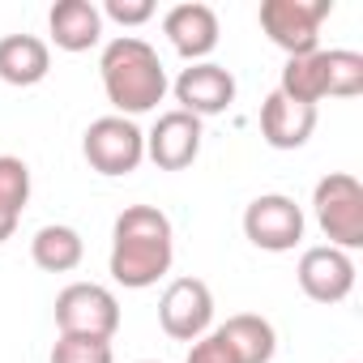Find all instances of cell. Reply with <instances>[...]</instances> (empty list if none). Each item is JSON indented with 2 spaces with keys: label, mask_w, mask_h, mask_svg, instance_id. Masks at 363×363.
<instances>
[{
  "label": "cell",
  "mask_w": 363,
  "mask_h": 363,
  "mask_svg": "<svg viewBox=\"0 0 363 363\" xmlns=\"http://www.w3.org/2000/svg\"><path fill=\"white\" fill-rule=\"evenodd\" d=\"M171 261H175L171 218L158 206L120 210V218L111 227V257H107L111 278L128 291H145L171 269Z\"/></svg>",
  "instance_id": "6da1fadb"
},
{
  "label": "cell",
  "mask_w": 363,
  "mask_h": 363,
  "mask_svg": "<svg viewBox=\"0 0 363 363\" xmlns=\"http://www.w3.org/2000/svg\"><path fill=\"white\" fill-rule=\"evenodd\" d=\"M99 77H103V90H107V103L124 120L154 111L167 99V90H171L158 52L145 39H137V35H120V39H111L103 48Z\"/></svg>",
  "instance_id": "7a4b0ae2"
},
{
  "label": "cell",
  "mask_w": 363,
  "mask_h": 363,
  "mask_svg": "<svg viewBox=\"0 0 363 363\" xmlns=\"http://www.w3.org/2000/svg\"><path fill=\"white\" fill-rule=\"evenodd\" d=\"M312 214L325 240L342 252L363 248V184L350 171H329L312 189Z\"/></svg>",
  "instance_id": "3957f363"
},
{
  "label": "cell",
  "mask_w": 363,
  "mask_h": 363,
  "mask_svg": "<svg viewBox=\"0 0 363 363\" xmlns=\"http://www.w3.org/2000/svg\"><path fill=\"white\" fill-rule=\"evenodd\" d=\"M333 13V0H265L257 22L274 48L291 56H308L320 48V22Z\"/></svg>",
  "instance_id": "277c9868"
},
{
  "label": "cell",
  "mask_w": 363,
  "mask_h": 363,
  "mask_svg": "<svg viewBox=\"0 0 363 363\" xmlns=\"http://www.w3.org/2000/svg\"><path fill=\"white\" fill-rule=\"evenodd\" d=\"M82 154L86 162L99 171V175H133L141 162H145V133L124 120V116H99L90 120L86 137H82Z\"/></svg>",
  "instance_id": "5b68a950"
},
{
  "label": "cell",
  "mask_w": 363,
  "mask_h": 363,
  "mask_svg": "<svg viewBox=\"0 0 363 363\" xmlns=\"http://www.w3.org/2000/svg\"><path fill=\"white\" fill-rule=\"evenodd\" d=\"M56 329L73 337L111 342L120 329V299L99 282H69L56 295Z\"/></svg>",
  "instance_id": "8992f818"
},
{
  "label": "cell",
  "mask_w": 363,
  "mask_h": 363,
  "mask_svg": "<svg viewBox=\"0 0 363 363\" xmlns=\"http://www.w3.org/2000/svg\"><path fill=\"white\" fill-rule=\"evenodd\" d=\"M244 235L261 252H291L303 240V210L286 193H261L244 210Z\"/></svg>",
  "instance_id": "52a82bcc"
},
{
  "label": "cell",
  "mask_w": 363,
  "mask_h": 363,
  "mask_svg": "<svg viewBox=\"0 0 363 363\" xmlns=\"http://www.w3.org/2000/svg\"><path fill=\"white\" fill-rule=\"evenodd\" d=\"M158 325L175 342H197L214 325V295L201 278H175L158 299Z\"/></svg>",
  "instance_id": "ba28073f"
},
{
  "label": "cell",
  "mask_w": 363,
  "mask_h": 363,
  "mask_svg": "<svg viewBox=\"0 0 363 363\" xmlns=\"http://www.w3.org/2000/svg\"><path fill=\"white\" fill-rule=\"evenodd\" d=\"M295 278L312 303H342L354 291V261H350V252H342L333 244H316V248H303Z\"/></svg>",
  "instance_id": "9c48e42d"
},
{
  "label": "cell",
  "mask_w": 363,
  "mask_h": 363,
  "mask_svg": "<svg viewBox=\"0 0 363 363\" xmlns=\"http://www.w3.org/2000/svg\"><path fill=\"white\" fill-rule=\"evenodd\" d=\"M201 120L189 116V111H162L154 120V128L145 133V158L158 167V171H184L197 162L201 154Z\"/></svg>",
  "instance_id": "30bf717a"
},
{
  "label": "cell",
  "mask_w": 363,
  "mask_h": 363,
  "mask_svg": "<svg viewBox=\"0 0 363 363\" xmlns=\"http://www.w3.org/2000/svg\"><path fill=\"white\" fill-rule=\"evenodd\" d=\"M171 90H175L179 111H189V116H197V120L223 116V111L235 103V77H231V69H223V65H214V60L189 65L184 73L175 77Z\"/></svg>",
  "instance_id": "8fae6325"
},
{
  "label": "cell",
  "mask_w": 363,
  "mask_h": 363,
  "mask_svg": "<svg viewBox=\"0 0 363 363\" xmlns=\"http://www.w3.org/2000/svg\"><path fill=\"white\" fill-rule=\"evenodd\" d=\"M162 35L189 65H201L218 48V13L210 5H201V0H184V5L167 9Z\"/></svg>",
  "instance_id": "7c38bea8"
},
{
  "label": "cell",
  "mask_w": 363,
  "mask_h": 363,
  "mask_svg": "<svg viewBox=\"0 0 363 363\" xmlns=\"http://www.w3.org/2000/svg\"><path fill=\"white\" fill-rule=\"evenodd\" d=\"M316 133V107L291 103L286 94H265L261 103V137L274 150H299L308 145V137Z\"/></svg>",
  "instance_id": "4fadbf2b"
},
{
  "label": "cell",
  "mask_w": 363,
  "mask_h": 363,
  "mask_svg": "<svg viewBox=\"0 0 363 363\" xmlns=\"http://www.w3.org/2000/svg\"><path fill=\"white\" fill-rule=\"evenodd\" d=\"M48 30H52V43L60 52H90L99 48L103 39V13L94 0H56L52 13H48Z\"/></svg>",
  "instance_id": "5bb4252c"
},
{
  "label": "cell",
  "mask_w": 363,
  "mask_h": 363,
  "mask_svg": "<svg viewBox=\"0 0 363 363\" xmlns=\"http://www.w3.org/2000/svg\"><path fill=\"white\" fill-rule=\"evenodd\" d=\"M218 342L227 346V354L235 363H269L274 350H278V333L265 316L257 312H240V316H227L218 329Z\"/></svg>",
  "instance_id": "9a60e30c"
},
{
  "label": "cell",
  "mask_w": 363,
  "mask_h": 363,
  "mask_svg": "<svg viewBox=\"0 0 363 363\" xmlns=\"http://www.w3.org/2000/svg\"><path fill=\"white\" fill-rule=\"evenodd\" d=\"M52 73V48L39 35H5L0 39V82L39 86Z\"/></svg>",
  "instance_id": "2e32d148"
},
{
  "label": "cell",
  "mask_w": 363,
  "mask_h": 363,
  "mask_svg": "<svg viewBox=\"0 0 363 363\" xmlns=\"http://www.w3.org/2000/svg\"><path fill=\"white\" fill-rule=\"evenodd\" d=\"M30 257H35V265H39L43 274H69V269L82 265L86 244H82V235H77L73 227H65V223H48V227L35 231V240H30Z\"/></svg>",
  "instance_id": "e0dca14e"
},
{
  "label": "cell",
  "mask_w": 363,
  "mask_h": 363,
  "mask_svg": "<svg viewBox=\"0 0 363 363\" xmlns=\"http://www.w3.org/2000/svg\"><path fill=\"white\" fill-rule=\"evenodd\" d=\"M278 94H286L291 103H303V107H316L320 99H329V86H325V48H316L308 56H291L282 65Z\"/></svg>",
  "instance_id": "ac0fdd59"
},
{
  "label": "cell",
  "mask_w": 363,
  "mask_h": 363,
  "mask_svg": "<svg viewBox=\"0 0 363 363\" xmlns=\"http://www.w3.org/2000/svg\"><path fill=\"white\" fill-rule=\"evenodd\" d=\"M325 86H329V99L363 94V56L346 52V48H329L325 52Z\"/></svg>",
  "instance_id": "d6986e66"
},
{
  "label": "cell",
  "mask_w": 363,
  "mask_h": 363,
  "mask_svg": "<svg viewBox=\"0 0 363 363\" xmlns=\"http://www.w3.org/2000/svg\"><path fill=\"white\" fill-rule=\"evenodd\" d=\"M30 201V167L13 154H0V214L22 218Z\"/></svg>",
  "instance_id": "ffe728a7"
},
{
  "label": "cell",
  "mask_w": 363,
  "mask_h": 363,
  "mask_svg": "<svg viewBox=\"0 0 363 363\" xmlns=\"http://www.w3.org/2000/svg\"><path fill=\"white\" fill-rule=\"evenodd\" d=\"M52 363H116V354H111V342H103V337L60 333L52 346Z\"/></svg>",
  "instance_id": "44dd1931"
},
{
  "label": "cell",
  "mask_w": 363,
  "mask_h": 363,
  "mask_svg": "<svg viewBox=\"0 0 363 363\" xmlns=\"http://www.w3.org/2000/svg\"><path fill=\"white\" fill-rule=\"evenodd\" d=\"M99 13L120 22V26H145L154 18V0H107Z\"/></svg>",
  "instance_id": "7402d4cb"
},
{
  "label": "cell",
  "mask_w": 363,
  "mask_h": 363,
  "mask_svg": "<svg viewBox=\"0 0 363 363\" xmlns=\"http://www.w3.org/2000/svg\"><path fill=\"white\" fill-rule=\"evenodd\" d=\"M189 363H235V359L227 354V346H223V342H218V333L210 329L206 337H197V342H193Z\"/></svg>",
  "instance_id": "603a6c76"
},
{
  "label": "cell",
  "mask_w": 363,
  "mask_h": 363,
  "mask_svg": "<svg viewBox=\"0 0 363 363\" xmlns=\"http://www.w3.org/2000/svg\"><path fill=\"white\" fill-rule=\"evenodd\" d=\"M13 231H18V218H13V214H0V244L13 240Z\"/></svg>",
  "instance_id": "cb8c5ba5"
},
{
  "label": "cell",
  "mask_w": 363,
  "mask_h": 363,
  "mask_svg": "<svg viewBox=\"0 0 363 363\" xmlns=\"http://www.w3.org/2000/svg\"><path fill=\"white\" fill-rule=\"evenodd\" d=\"M137 363H158V359H137Z\"/></svg>",
  "instance_id": "d4e9b609"
},
{
  "label": "cell",
  "mask_w": 363,
  "mask_h": 363,
  "mask_svg": "<svg viewBox=\"0 0 363 363\" xmlns=\"http://www.w3.org/2000/svg\"><path fill=\"white\" fill-rule=\"evenodd\" d=\"M350 363H354V359H350Z\"/></svg>",
  "instance_id": "484cf974"
}]
</instances>
